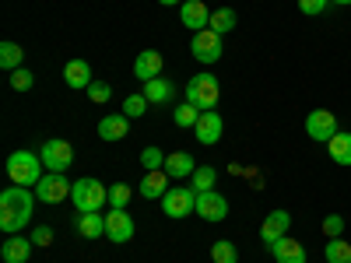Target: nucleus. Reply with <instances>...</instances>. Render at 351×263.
Here are the masks:
<instances>
[{
	"mask_svg": "<svg viewBox=\"0 0 351 263\" xmlns=\"http://www.w3.org/2000/svg\"><path fill=\"white\" fill-rule=\"evenodd\" d=\"M36 193L28 186H18L11 183L8 190H0V231L8 236H18V231L32 221V211H36Z\"/></svg>",
	"mask_w": 351,
	"mask_h": 263,
	"instance_id": "obj_1",
	"label": "nucleus"
},
{
	"mask_svg": "<svg viewBox=\"0 0 351 263\" xmlns=\"http://www.w3.org/2000/svg\"><path fill=\"white\" fill-rule=\"evenodd\" d=\"M71 200H74L77 214H92V211H102L109 203V190L99 179H92V175H84V179H77L71 186Z\"/></svg>",
	"mask_w": 351,
	"mask_h": 263,
	"instance_id": "obj_2",
	"label": "nucleus"
},
{
	"mask_svg": "<svg viewBox=\"0 0 351 263\" xmlns=\"http://www.w3.org/2000/svg\"><path fill=\"white\" fill-rule=\"evenodd\" d=\"M43 158L36 155V151H14L11 158H8V175H11V183H18V186H36L39 179H43Z\"/></svg>",
	"mask_w": 351,
	"mask_h": 263,
	"instance_id": "obj_3",
	"label": "nucleus"
},
{
	"mask_svg": "<svg viewBox=\"0 0 351 263\" xmlns=\"http://www.w3.org/2000/svg\"><path fill=\"white\" fill-rule=\"evenodd\" d=\"M218 99H221V88H218V77L215 74H193L190 77V84H186V102H193L200 112H208V109H215L218 105Z\"/></svg>",
	"mask_w": 351,
	"mask_h": 263,
	"instance_id": "obj_4",
	"label": "nucleus"
},
{
	"mask_svg": "<svg viewBox=\"0 0 351 263\" xmlns=\"http://www.w3.org/2000/svg\"><path fill=\"white\" fill-rule=\"evenodd\" d=\"M39 158H43V165H46L49 172H67L71 162H74V148H71L67 140L53 137V140H46L43 148H39Z\"/></svg>",
	"mask_w": 351,
	"mask_h": 263,
	"instance_id": "obj_5",
	"label": "nucleus"
},
{
	"mask_svg": "<svg viewBox=\"0 0 351 263\" xmlns=\"http://www.w3.org/2000/svg\"><path fill=\"white\" fill-rule=\"evenodd\" d=\"M106 239L112 246H123L134 239V218L127 214V208H109L106 214Z\"/></svg>",
	"mask_w": 351,
	"mask_h": 263,
	"instance_id": "obj_6",
	"label": "nucleus"
},
{
	"mask_svg": "<svg viewBox=\"0 0 351 263\" xmlns=\"http://www.w3.org/2000/svg\"><path fill=\"white\" fill-rule=\"evenodd\" d=\"M190 53H193V60H197V64H218V56H221V36L211 32V28H204V32H193Z\"/></svg>",
	"mask_w": 351,
	"mask_h": 263,
	"instance_id": "obj_7",
	"label": "nucleus"
},
{
	"mask_svg": "<svg viewBox=\"0 0 351 263\" xmlns=\"http://www.w3.org/2000/svg\"><path fill=\"white\" fill-rule=\"evenodd\" d=\"M71 186H74V183H67L64 172H49V175H43V179L36 183V197H39L43 203H60V200L71 197Z\"/></svg>",
	"mask_w": 351,
	"mask_h": 263,
	"instance_id": "obj_8",
	"label": "nucleus"
},
{
	"mask_svg": "<svg viewBox=\"0 0 351 263\" xmlns=\"http://www.w3.org/2000/svg\"><path fill=\"white\" fill-rule=\"evenodd\" d=\"M197 208V190L186 186V190H169L162 197V211L165 218H190V211Z\"/></svg>",
	"mask_w": 351,
	"mask_h": 263,
	"instance_id": "obj_9",
	"label": "nucleus"
},
{
	"mask_svg": "<svg viewBox=\"0 0 351 263\" xmlns=\"http://www.w3.org/2000/svg\"><path fill=\"white\" fill-rule=\"evenodd\" d=\"M204 221H225L228 218V200L218 190H197V208H193Z\"/></svg>",
	"mask_w": 351,
	"mask_h": 263,
	"instance_id": "obj_10",
	"label": "nucleus"
},
{
	"mask_svg": "<svg viewBox=\"0 0 351 263\" xmlns=\"http://www.w3.org/2000/svg\"><path fill=\"white\" fill-rule=\"evenodd\" d=\"M306 134H309L313 140H319V144H327V140L337 134V116H334L330 109H313V112L306 116Z\"/></svg>",
	"mask_w": 351,
	"mask_h": 263,
	"instance_id": "obj_11",
	"label": "nucleus"
},
{
	"mask_svg": "<svg viewBox=\"0 0 351 263\" xmlns=\"http://www.w3.org/2000/svg\"><path fill=\"white\" fill-rule=\"evenodd\" d=\"M288 228H291V214H288V211H271L267 218H263V225H260V239H263V246L271 249L278 239L288 236Z\"/></svg>",
	"mask_w": 351,
	"mask_h": 263,
	"instance_id": "obj_12",
	"label": "nucleus"
},
{
	"mask_svg": "<svg viewBox=\"0 0 351 263\" xmlns=\"http://www.w3.org/2000/svg\"><path fill=\"white\" fill-rule=\"evenodd\" d=\"M221 130H225V123H221V116H218V109H208V112H200V120H197V127H193V134H197V140L200 144H218L221 140Z\"/></svg>",
	"mask_w": 351,
	"mask_h": 263,
	"instance_id": "obj_13",
	"label": "nucleus"
},
{
	"mask_svg": "<svg viewBox=\"0 0 351 263\" xmlns=\"http://www.w3.org/2000/svg\"><path fill=\"white\" fill-rule=\"evenodd\" d=\"M180 21L190 28V32H204L208 21H211V11L204 8L200 0H183V4H180Z\"/></svg>",
	"mask_w": 351,
	"mask_h": 263,
	"instance_id": "obj_14",
	"label": "nucleus"
},
{
	"mask_svg": "<svg viewBox=\"0 0 351 263\" xmlns=\"http://www.w3.org/2000/svg\"><path fill=\"white\" fill-rule=\"evenodd\" d=\"M162 53L158 49H141L137 60H134V77L141 81H152V77H162Z\"/></svg>",
	"mask_w": 351,
	"mask_h": 263,
	"instance_id": "obj_15",
	"label": "nucleus"
},
{
	"mask_svg": "<svg viewBox=\"0 0 351 263\" xmlns=\"http://www.w3.org/2000/svg\"><path fill=\"white\" fill-rule=\"evenodd\" d=\"M36 242L32 239H25V236H8L4 246H0V260L4 263H25L28 256H32Z\"/></svg>",
	"mask_w": 351,
	"mask_h": 263,
	"instance_id": "obj_16",
	"label": "nucleus"
},
{
	"mask_svg": "<svg viewBox=\"0 0 351 263\" xmlns=\"http://www.w3.org/2000/svg\"><path fill=\"white\" fill-rule=\"evenodd\" d=\"M92 67H88V60H71L67 67H64V84L67 88H74V92H88L92 88Z\"/></svg>",
	"mask_w": 351,
	"mask_h": 263,
	"instance_id": "obj_17",
	"label": "nucleus"
},
{
	"mask_svg": "<svg viewBox=\"0 0 351 263\" xmlns=\"http://www.w3.org/2000/svg\"><path fill=\"white\" fill-rule=\"evenodd\" d=\"M271 253H274V260L278 263H306L309 260V253H306V246L299 242V239H278L274 246H271Z\"/></svg>",
	"mask_w": 351,
	"mask_h": 263,
	"instance_id": "obj_18",
	"label": "nucleus"
},
{
	"mask_svg": "<svg viewBox=\"0 0 351 263\" xmlns=\"http://www.w3.org/2000/svg\"><path fill=\"white\" fill-rule=\"evenodd\" d=\"M141 197L144 200H158L169 193V172L165 168H155V172H144V179H141Z\"/></svg>",
	"mask_w": 351,
	"mask_h": 263,
	"instance_id": "obj_19",
	"label": "nucleus"
},
{
	"mask_svg": "<svg viewBox=\"0 0 351 263\" xmlns=\"http://www.w3.org/2000/svg\"><path fill=\"white\" fill-rule=\"evenodd\" d=\"M127 130H130V120H127V116L123 112H116V116H102V120H99V137L102 140H123L127 137Z\"/></svg>",
	"mask_w": 351,
	"mask_h": 263,
	"instance_id": "obj_20",
	"label": "nucleus"
},
{
	"mask_svg": "<svg viewBox=\"0 0 351 263\" xmlns=\"http://www.w3.org/2000/svg\"><path fill=\"white\" fill-rule=\"evenodd\" d=\"M74 228H77L81 239H102V236H106V214H102V211L81 214V218H74Z\"/></svg>",
	"mask_w": 351,
	"mask_h": 263,
	"instance_id": "obj_21",
	"label": "nucleus"
},
{
	"mask_svg": "<svg viewBox=\"0 0 351 263\" xmlns=\"http://www.w3.org/2000/svg\"><path fill=\"white\" fill-rule=\"evenodd\" d=\"M172 95H176L172 81H165V77H152V81H144V99H148L152 105L172 102Z\"/></svg>",
	"mask_w": 351,
	"mask_h": 263,
	"instance_id": "obj_22",
	"label": "nucleus"
},
{
	"mask_svg": "<svg viewBox=\"0 0 351 263\" xmlns=\"http://www.w3.org/2000/svg\"><path fill=\"white\" fill-rule=\"evenodd\" d=\"M193 158L186 155V151H172L169 158H165V172H169V179H186V175H193Z\"/></svg>",
	"mask_w": 351,
	"mask_h": 263,
	"instance_id": "obj_23",
	"label": "nucleus"
},
{
	"mask_svg": "<svg viewBox=\"0 0 351 263\" xmlns=\"http://www.w3.org/2000/svg\"><path fill=\"white\" fill-rule=\"evenodd\" d=\"M0 67H4L8 74L11 71H18V67H25V49L18 46V42H0Z\"/></svg>",
	"mask_w": 351,
	"mask_h": 263,
	"instance_id": "obj_24",
	"label": "nucleus"
},
{
	"mask_svg": "<svg viewBox=\"0 0 351 263\" xmlns=\"http://www.w3.org/2000/svg\"><path fill=\"white\" fill-rule=\"evenodd\" d=\"M327 148H330V158L337 162V165H351V134H334L330 140H327Z\"/></svg>",
	"mask_w": 351,
	"mask_h": 263,
	"instance_id": "obj_25",
	"label": "nucleus"
},
{
	"mask_svg": "<svg viewBox=\"0 0 351 263\" xmlns=\"http://www.w3.org/2000/svg\"><path fill=\"white\" fill-rule=\"evenodd\" d=\"M208 28H211V32H218V36L232 32V28H236V11H232V8H218V11H211Z\"/></svg>",
	"mask_w": 351,
	"mask_h": 263,
	"instance_id": "obj_26",
	"label": "nucleus"
},
{
	"mask_svg": "<svg viewBox=\"0 0 351 263\" xmlns=\"http://www.w3.org/2000/svg\"><path fill=\"white\" fill-rule=\"evenodd\" d=\"M197 120H200V109H197L193 102L176 105V112H172V123H176V127H183V130H193V127H197Z\"/></svg>",
	"mask_w": 351,
	"mask_h": 263,
	"instance_id": "obj_27",
	"label": "nucleus"
},
{
	"mask_svg": "<svg viewBox=\"0 0 351 263\" xmlns=\"http://www.w3.org/2000/svg\"><path fill=\"white\" fill-rule=\"evenodd\" d=\"M215 183H218V168H211V165H197L190 175L193 190H215Z\"/></svg>",
	"mask_w": 351,
	"mask_h": 263,
	"instance_id": "obj_28",
	"label": "nucleus"
},
{
	"mask_svg": "<svg viewBox=\"0 0 351 263\" xmlns=\"http://www.w3.org/2000/svg\"><path fill=\"white\" fill-rule=\"evenodd\" d=\"M324 256H327V263H351V246H348L341 236H337V239H327Z\"/></svg>",
	"mask_w": 351,
	"mask_h": 263,
	"instance_id": "obj_29",
	"label": "nucleus"
},
{
	"mask_svg": "<svg viewBox=\"0 0 351 263\" xmlns=\"http://www.w3.org/2000/svg\"><path fill=\"white\" fill-rule=\"evenodd\" d=\"M148 105H152V102L144 99V92H141V95H127V99H123V116H127V120H141V116L148 112Z\"/></svg>",
	"mask_w": 351,
	"mask_h": 263,
	"instance_id": "obj_30",
	"label": "nucleus"
},
{
	"mask_svg": "<svg viewBox=\"0 0 351 263\" xmlns=\"http://www.w3.org/2000/svg\"><path fill=\"white\" fill-rule=\"evenodd\" d=\"M211 260L215 263H239V253H236V246H232L228 239H218L211 246Z\"/></svg>",
	"mask_w": 351,
	"mask_h": 263,
	"instance_id": "obj_31",
	"label": "nucleus"
},
{
	"mask_svg": "<svg viewBox=\"0 0 351 263\" xmlns=\"http://www.w3.org/2000/svg\"><path fill=\"white\" fill-rule=\"evenodd\" d=\"M130 186L127 183H112L109 186V208H127V203H130Z\"/></svg>",
	"mask_w": 351,
	"mask_h": 263,
	"instance_id": "obj_32",
	"label": "nucleus"
},
{
	"mask_svg": "<svg viewBox=\"0 0 351 263\" xmlns=\"http://www.w3.org/2000/svg\"><path fill=\"white\" fill-rule=\"evenodd\" d=\"M165 158H169V155H162L158 148H144V151H141V165H144V172L165 168Z\"/></svg>",
	"mask_w": 351,
	"mask_h": 263,
	"instance_id": "obj_33",
	"label": "nucleus"
},
{
	"mask_svg": "<svg viewBox=\"0 0 351 263\" xmlns=\"http://www.w3.org/2000/svg\"><path fill=\"white\" fill-rule=\"evenodd\" d=\"M32 84H36V74L32 71H25V67L11 71V88H14V92H28Z\"/></svg>",
	"mask_w": 351,
	"mask_h": 263,
	"instance_id": "obj_34",
	"label": "nucleus"
},
{
	"mask_svg": "<svg viewBox=\"0 0 351 263\" xmlns=\"http://www.w3.org/2000/svg\"><path fill=\"white\" fill-rule=\"evenodd\" d=\"M88 99H92L95 105H106L112 99V88L106 81H92V88H88Z\"/></svg>",
	"mask_w": 351,
	"mask_h": 263,
	"instance_id": "obj_35",
	"label": "nucleus"
},
{
	"mask_svg": "<svg viewBox=\"0 0 351 263\" xmlns=\"http://www.w3.org/2000/svg\"><path fill=\"white\" fill-rule=\"evenodd\" d=\"M341 231H344V218H341V214H327V218H324V236H327V239H337Z\"/></svg>",
	"mask_w": 351,
	"mask_h": 263,
	"instance_id": "obj_36",
	"label": "nucleus"
},
{
	"mask_svg": "<svg viewBox=\"0 0 351 263\" xmlns=\"http://www.w3.org/2000/svg\"><path fill=\"white\" fill-rule=\"evenodd\" d=\"M327 4H330V0H299V11L309 14V18H316V14L327 11Z\"/></svg>",
	"mask_w": 351,
	"mask_h": 263,
	"instance_id": "obj_37",
	"label": "nucleus"
},
{
	"mask_svg": "<svg viewBox=\"0 0 351 263\" xmlns=\"http://www.w3.org/2000/svg\"><path fill=\"white\" fill-rule=\"evenodd\" d=\"M32 242H36V246H49V242H53V228H49V225H39V228L32 231Z\"/></svg>",
	"mask_w": 351,
	"mask_h": 263,
	"instance_id": "obj_38",
	"label": "nucleus"
},
{
	"mask_svg": "<svg viewBox=\"0 0 351 263\" xmlns=\"http://www.w3.org/2000/svg\"><path fill=\"white\" fill-rule=\"evenodd\" d=\"M158 4H165V8H176V4H183V0H158Z\"/></svg>",
	"mask_w": 351,
	"mask_h": 263,
	"instance_id": "obj_39",
	"label": "nucleus"
},
{
	"mask_svg": "<svg viewBox=\"0 0 351 263\" xmlns=\"http://www.w3.org/2000/svg\"><path fill=\"white\" fill-rule=\"evenodd\" d=\"M330 4H337V8H348V4H351V0H330Z\"/></svg>",
	"mask_w": 351,
	"mask_h": 263,
	"instance_id": "obj_40",
	"label": "nucleus"
}]
</instances>
